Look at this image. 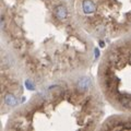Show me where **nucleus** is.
I'll return each mask as SVG.
<instances>
[{
	"label": "nucleus",
	"instance_id": "1",
	"mask_svg": "<svg viewBox=\"0 0 131 131\" xmlns=\"http://www.w3.org/2000/svg\"><path fill=\"white\" fill-rule=\"evenodd\" d=\"M91 84H92V81L90 78H83V79H81L79 82H78L77 88L80 92H84L91 86Z\"/></svg>",
	"mask_w": 131,
	"mask_h": 131
},
{
	"label": "nucleus",
	"instance_id": "2",
	"mask_svg": "<svg viewBox=\"0 0 131 131\" xmlns=\"http://www.w3.org/2000/svg\"><path fill=\"white\" fill-rule=\"evenodd\" d=\"M119 104L127 109H131V96L128 95H119L117 98Z\"/></svg>",
	"mask_w": 131,
	"mask_h": 131
},
{
	"label": "nucleus",
	"instance_id": "3",
	"mask_svg": "<svg viewBox=\"0 0 131 131\" xmlns=\"http://www.w3.org/2000/svg\"><path fill=\"white\" fill-rule=\"evenodd\" d=\"M82 8H83V11L88 14L93 13L96 9V7H95V5H94V2L92 1V0H84L83 3H82Z\"/></svg>",
	"mask_w": 131,
	"mask_h": 131
},
{
	"label": "nucleus",
	"instance_id": "4",
	"mask_svg": "<svg viewBox=\"0 0 131 131\" xmlns=\"http://www.w3.org/2000/svg\"><path fill=\"white\" fill-rule=\"evenodd\" d=\"M55 14H56V16H57V18H58L59 20H63V19L67 18L68 12H67V9H66L63 6H59V7L56 8Z\"/></svg>",
	"mask_w": 131,
	"mask_h": 131
},
{
	"label": "nucleus",
	"instance_id": "5",
	"mask_svg": "<svg viewBox=\"0 0 131 131\" xmlns=\"http://www.w3.org/2000/svg\"><path fill=\"white\" fill-rule=\"evenodd\" d=\"M5 103L7 105H9V106H15L16 104H18V101H16V98H15V96L13 95V94L8 93L5 96Z\"/></svg>",
	"mask_w": 131,
	"mask_h": 131
},
{
	"label": "nucleus",
	"instance_id": "6",
	"mask_svg": "<svg viewBox=\"0 0 131 131\" xmlns=\"http://www.w3.org/2000/svg\"><path fill=\"white\" fill-rule=\"evenodd\" d=\"M25 86H26L28 90H31V91H33V90H34V85L32 84V82H31L30 80H26V81H25Z\"/></svg>",
	"mask_w": 131,
	"mask_h": 131
},
{
	"label": "nucleus",
	"instance_id": "7",
	"mask_svg": "<svg viewBox=\"0 0 131 131\" xmlns=\"http://www.w3.org/2000/svg\"><path fill=\"white\" fill-rule=\"evenodd\" d=\"M98 57H100V50H98L97 48H95V58L97 59Z\"/></svg>",
	"mask_w": 131,
	"mask_h": 131
},
{
	"label": "nucleus",
	"instance_id": "8",
	"mask_svg": "<svg viewBox=\"0 0 131 131\" xmlns=\"http://www.w3.org/2000/svg\"><path fill=\"white\" fill-rule=\"evenodd\" d=\"M100 46L103 47V46H104V42H100Z\"/></svg>",
	"mask_w": 131,
	"mask_h": 131
}]
</instances>
